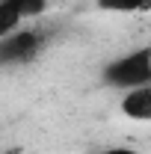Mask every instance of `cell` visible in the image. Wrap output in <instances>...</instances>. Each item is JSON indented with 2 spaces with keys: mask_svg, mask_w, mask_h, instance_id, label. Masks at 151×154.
<instances>
[{
  "mask_svg": "<svg viewBox=\"0 0 151 154\" xmlns=\"http://www.w3.org/2000/svg\"><path fill=\"white\" fill-rule=\"evenodd\" d=\"M48 9V0H0V36H9L24 21Z\"/></svg>",
  "mask_w": 151,
  "mask_h": 154,
  "instance_id": "obj_3",
  "label": "cell"
},
{
  "mask_svg": "<svg viewBox=\"0 0 151 154\" xmlns=\"http://www.w3.org/2000/svg\"><path fill=\"white\" fill-rule=\"evenodd\" d=\"M104 154H142V151H136L131 145H113V148H107Z\"/></svg>",
  "mask_w": 151,
  "mask_h": 154,
  "instance_id": "obj_6",
  "label": "cell"
},
{
  "mask_svg": "<svg viewBox=\"0 0 151 154\" xmlns=\"http://www.w3.org/2000/svg\"><path fill=\"white\" fill-rule=\"evenodd\" d=\"M122 113L133 122H151V83L131 89L122 98Z\"/></svg>",
  "mask_w": 151,
  "mask_h": 154,
  "instance_id": "obj_4",
  "label": "cell"
},
{
  "mask_svg": "<svg viewBox=\"0 0 151 154\" xmlns=\"http://www.w3.org/2000/svg\"><path fill=\"white\" fill-rule=\"evenodd\" d=\"M3 154H18V151H15V148H6V151H3Z\"/></svg>",
  "mask_w": 151,
  "mask_h": 154,
  "instance_id": "obj_7",
  "label": "cell"
},
{
  "mask_svg": "<svg viewBox=\"0 0 151 154\" xmlns=\"http://www.w3.org/2000/svg\"><path fill=\"white\" fill-rule=\"evenodd\" d=\"M104 83L113 86V89H122V92L148 86L151 83V48H139V51H131L125 57L113 59L104 68Z\"/></svg>",
  "mask_w": 151,
  "mask_h": 154,
  "instance_id": "obj_1",
  "label": "cell"
},
{
  "mask_svg": "<svg viewBox=\"0 0 151 154\" xmlns=\"http://www.w3.org/2000/svg\"><path fill=\"white\" fill-rule=\"evenodd\" d=\"M104 12H148L151 0H98Z\"/></svg>",
  "mask_w": 151,
  "mask_h": 154,
  "instance_id": "obj_5",
  "label": "cell"
},
{
  "mask_svg": "<svg viewBox=\"0 0 151 154\" xmlns=\"http://www.w3.org/2000/svg\"><path fill=\"white\" fill-rule=\"evenodd\" d=\"M42 48V36L36 30H12L9 36H0V62L3 65H24L33 62Z\"/></svg>",
  "mask_w": 151,
  "mask_h": 154,
  "instance_id": "obj_2",
  "label": "cell"
}]
</instances>
